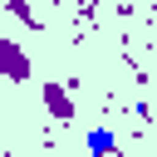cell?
Instances as JSON below:
<instances>
[{
    "mask_svg": "<svg viewBox=\"0 0 157 157\" xmlns=\"http://www.w3.org/2000/svg\"><path fill=\"white\" fill-rule=\"evenodd\" d=\"M83 147H88V157H113V152H118V132H108V128H88Z\"/></svg>",
    "mask_w": 157,
    "mask_h": 157,
    "instance_id": "obj_1",
    "label": "cell"
}]
</instances>
